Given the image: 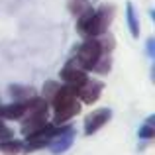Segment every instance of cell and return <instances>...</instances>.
Here are the masks:
<instances>
[{
  "mask_svg": "<svg viewBox=\"0 0 155 155\" xmlns=\"http://www.w3.org/2000/svg\"><path fill=\"white\" fill-rule=\"evenodd\" d=\"M88 8H91V2H88V0H71V2H69V12H71L75 18L81 16L84 10H88Z\"/></svg>",
  "mask_w": 155,
  "mask_h": 155,
  "instance_id": "e0dca14e",
  "label": "cell"
},
{
  "mask_svg": "<svg viewBox=\"0 0 155 155\" xmlns=\"http://www.w3.org/2000/svg\"><path fill=\"white\" fill-rule=\"evenodd\" d=\"M69 128V124H63V126H55V124H49L47 122L43 128H39L38 132L26 136V141H24V153H31V151H38V149H43L51 143V140L57 136V134L65 132Z\"/></svg>",
  "mask_w": 155,
  "mask_h": 155,
  "instance_id": "277c9868",
  "label": "cell"
},
{
  "mask_svg": "<svg viewBox=\"0 0 155 155\" xmlns=\"http://www.w3.org/2000/svg\"><path fill=\"white\" fill-rule=\"evenodd\" d=\"M137 136L141 137V140H153L155 137V128H153V116L147 118V122H145L143 126H141L140 130H137Z\"/></svg>",
  "mask_w": 155,
  "mask_h": 155,
  "instance_id": "2e32d148",
  "label": "cell"
},
{
  "mask_svg": "<svg viewBox=\"0 0 155 155\" xmlns=\"http://www.w3.org/2000/svg\"><path fill=\"white\" fill-rule=\"evenodd\" d=\"M112 20H114V6H106L104 4V6L96 8L87 38H100V35H106Z\"/></svg>",
  "mask_w": 155,
  "mask_h": 155,
  "instance_id": "5b68a950",
  "label": "cell"
},
{
  "mask_svg": "<svg viewBox=\"0 0 155 155\" xmlns=\"http://www.w3.org/2000/svg\"><path fill=\"white\" fill-rule=\"evenodd\" d=\"M87 79H88L87 71H83L81 67H77L71 59H69L67 65L61 69V81H63L65 84H69V87H73V88H79L81 84H84Z\"/></svg>",
  "mask_w": 155,
  "mask_h": 155,
  "instance_id": "ba28073f",
  "label": "cell"
},
{
  "mask_svg": "<svg viewBox=\"0 0 155 155\" xmlns=\"http://www.w3.org/2000/svg\"><path fill=\"white\" fill-rule=\"evenodd\" d=\"M49 104L53 108V124L55 126L67 124L71 118H75L81 112V100L77 98V88L69 87V84H59Z\"/></svg>",
  "mask_w": 155,
  "mask_h": 155,
  "instance_id": "6da1fadb",
  "label": "cell"
},
{
  "mask_svg": "<svg viewBox=\"0 0 155 155\" xmlns=\"http://www.w3.org/2000/svg\"><path fill=\"white\" fill-rule=\"evenodd\" d=\"M110 69H112V53H102L92 71L98 75H106V73H110Z\"/></svg>",
  "mask_w": 155,
  "mask_h": 155,
  "instance_id": "9a60e30c",
  "label": "cell"
},
{
  "mask_svg": "<svg viewBox=\"0 0 155 155\" xmlns=\"http://www.w3.org/2000/svg\"><path fill=\"white\" fill-rule=\"evenodd\" d=\"M73 141H75V128H73V126H69L65 132L57 134V136L53 137L51 143L47 145V147H49V151L53 155H61V153L67 151V149H71Z\"/></svg>",
  "mask_w": 155,
  "mask_h": 155,
  "instance_id": "9c48e42d",
  "label": "cell"
},
{
  "mask_svg": "<svg viewBox=\"0 0 155 155\" xmlns=\"http://www.w3.org/2000/svg\"><path fill=\"white\" fill-rule=\"evenodd\" d=\"M147 55H149V57L155 55V39H153V38L147 39Z\"/></svg>",
  "mask_w": 155,
  "mask_h": 155,
  "instance_id": "ffe728a7",
  "label": "cell"
},
{
  "mask_svg": "<svg viewBox=\"0 0 155 155\" xmlns=\"http://www.w3.org/2000/svg\"><path fill=\"white\" fill-rule=\"evenodd\" d=\"M110 118H112V110L110 108H98V110H94V112H91L84 118V134H87V136L96 134L100 128H104V126L108 124Z\"/></svg>",
  "mask_w": 155,
  "mask_h": 155,
  "instance_id": "52a82bcc",
  "label": "cell"
},
{
  "mask_svg": "<svg viewBox=\"0 0 155 155\" xmlns=\"http://www.w3.org/2000/svg\"><path fill=\"white\" fill-rule=\"evenodd\" d=\"M0 153L2 155H20V153H24V141L14 140V137L2 140L0 141Z\"/></svg>",
  "mask_w": 155,
  "mask_h": 155,
  "instance_id": "4fadbf2b",
  "label": "cell"
},
{
  "mask_svg": "<svg viewBox=\"0 0 155 155\" xmlns=\"http://www.w3.org/2000/svg\"><path fill=\"white\" fill-rule=\"evenodd\" d=\"M10 137H14V132L4 124V120H0V141L2 140H10Z\"/></svg>",
  "mask_w": 155,
  "mask_h": 155,
  "instance_id": "d6986e66",
  "label": "cell"
},
{
  "mask_svg": "<svg viewBox=\"0 0 155 155\" xmlns=\"http://www.w3.org/2000/svg\"><path fill=\"white\" fill-rule=\"evenodd\" d=\"M8 92L14 98V102H26V100H31L34 96H38L34 87H24V84H10Z\"/></svg>",
  "mask_w": 155,
  "mask_h": 155,
  "instance_id": "8fae6325",
  "label": "cell"
},
{
  "mask_svg": "<svg viewBox=\"0 0 155 155\" xmlns=\"http://www.w3.org/2000/svg\"><path fill=\"white\" fill-rule=\"evenodd\" d=\"M47 112H49V102L43 100L41 96H34L31 100L26 102V112L22 116V134L30 136V134L38 132L39 128L47 124Z\"/></svg>",
  "mask_w": 155,
  "mask_h": 155,
  "instance_id": "7a4b0ae2",
  "label": "cell"
},
{
  "mask_svg": "<svg viewBox=\"0 0 155 155\" xmlns=\"http://www.w3.org/2000/svg\"><path fill=\"white\" fill-rule=\"evenodd\" d=\"M26 102H12L0 106V120H22L26 112Z\"/></svg>",
  "mask_w": 155,
  "mask_h": 155,
  "instance_id": "30bf717a",
  "label": "cell"
},
{
  "mask_svg": "<svg viewBox=\"0 0 155 155\" xmlns=\"http://www.w3.org/2000/svg\"><path fill=\"white\" fill-rule=\"evenodd\" d=\"M57 88H59V83H57V81H47V83L43 84V91H41L43 96H41V98L49 102V100L53 98V94L57 92Z\"/></svg>",
  "mask_w": 155,
  "mask_h": 155,
  "instance_id": "ac0fdd59",
  "label": "cell"
},
{
  "mask_svg": "<svg viewBox=\"0 0 155 155\" xmlns=\"http://www.w3.org/2000/svg\"><path fill=\"white\" fill-rule=\"evenodd\" d=\"M126 18H128V28L132 31V38H140V22H137V14L132 2L126 4Z\"/></svg>",
  "mask_w": 155,
  "mask_h": 155,
  "instance_id": "5bb4252c",
  "label": "cell"
},
{
  "mask_svg": "<svg viewBox=\"0 0 155 155\" xmlns=\"http://www.w3.org/2000/svg\"><path fill=\"white\" fill-rule=\"evenodd\" d=\"M92 18H94V8H92V6L88 8V10H84L81 16H77V30H79V34L83 35V38H87V35H88Z\"/></svg>",
  "mask_w": 155,
  "mask_h": 155,
  "instance_id": "7c38bea8",
  "label": "cell"
},
{
  "mask_svg": "<svg viewBox=\"0 0 155 155\" xmlns=\"http://www.w3.org/2000/svg\"><path fill=\"white\" fill-rule=\"evenodd\" d=\"M102 88H104V83L94 81V79H87L84 84H81L77 88V98L83 104H94L102 94Z\"/></svg>",
  "mask_w": 155,
  "mask_h": 155,
  "instance_id": "8992f818",
  "label": "cell"
},
{
  "mask_svg": "<svg viewBox=\"0 0 155 155\" xmlns=\"http://www.w3.org/2000/svg\"><path fill=\"white\" fill-rule=\"evenodd\" d=\"M102 43L98 38H87L79 47H77V55L73 57V63L81 67L83 71H92L94 65L98 63L100 55H102Z\"/></svg>",
  "mask_w": 155,
  "mask_h": 155,
  "instance_id": "3957f363",
  "label": "cell"
}]
</instances>
